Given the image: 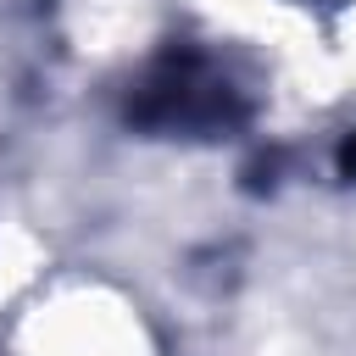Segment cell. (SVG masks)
Listing matches in <instances>:
<instances>
[{
    "mask_svg": "<svg viewBox=\"0 0 356 356\" xmlns=\"http://www.w3.org/2000/svg\"><path fill=\"white\" fill-rule=\"evenodd\" d=\"M234 106L228 78H211L195 56H167L134 95V117L150 128H211Z\"/></svg>",
    "mask_w": 356,
    "mask_h": 356,
    "instance_id": "cell-1",
    "label": "cell"
},
{
    "mask_svg": "<svg viewBox=\"0 0 356 356\" xmlns=\"http://www.w3.org/2000/svg\"><path fill=\"white\" fill-rule=\"evenodd\" d=\"M339 172L356 178V134H345V145H339Z\"/></svg>",
    "mask_w": 356,
    "mask_h": 356,
    "instance_id": "cell-2",
    "label": "cell"
}]
</instances>
